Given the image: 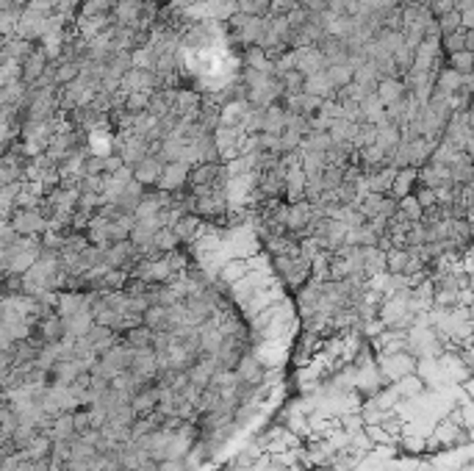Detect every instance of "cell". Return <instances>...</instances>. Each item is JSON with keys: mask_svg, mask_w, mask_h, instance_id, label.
Returning <instances> with one entry per match:
<instances>
[{"mask_svg": "<svg viewBox=\"0 0 474 471\" xmlns=\"http://www.w3.org/2000/svg\"><path fill=\"white\" fill-rule=\"evenodd\" d=\"M352 67L349 64H330V67H325V75H327V80H330V86L333 89H341V86H347L349 80H352Z\"/></svg>", "mask_w": 474, "mask_h": 471, "instance_id": "obj_37", "label": "cell"}, {"mask_svg": "<svg viewBox=\"0 0 474 471\" xmlns=\"http://www.w3.org/2000/svg\"><path fill=\"white\" fill-rule=\"evenodd\" d=\"M125 280H128V272H122V269H106L103 277H100V292H122Z\"/></svg>", "mask_w": 474, "mask_h": 471, "instance_id": "obj_41", "label": "cell"}, {"mask_svg": "<svg viewBox=\"0 0 474 471\" xmlns=\"http://www.w3.org/2000/svg\"><path fill=\"white\" fill-rule=\"evenodd\" d=\"M438 50L444 56H452V53H460V50H471L474 53V31H455V34H446L438 39Z\"/></svg>", "mask_w": 474, "mask_h": 471, "instance_id": "obj_14", "label": "cell"}, {"mask_svg": "<svg viewBox=\"0 0 474 471\" xmlns=\"http://www.w3.org/2000/svg\"><path fill=\"white\" fill-rule=\"evenodd\" d=\"M28 336L36 338L39 344H56V341H61V338H64L61 316L50 314V316H45V319H36V322L31 325V333H28Z\"/></svg>", "mask_w": 474, "mask_h": 471, "instance_id": "obj_6", "label": "cell"}, {"mask_svg": "<svg viewBox=\"0 0 474 471\" xmlns=\"http://www.w3.org/2000/svg\"><path fill=\"white\" fill-rule=\"evenodd\" d=\"M153 244H155V250L164 255V252L177 250V247H180V239L172 233V228H158V230L153 233Z\"/></svg>", "mask_w": 474, "mask_h": 471, "instance_id": "obj_38", "label": "cell"}, {"mask_svg": "<svg viewBox=\"0 0 474 471\" xmlns=\"http://www.w3.org/2000/svg\"><path fill=\"white\" fill-rule=\"evenodd\" d=\"M142 325L150 327L153 333L155 330H164L166 327V308L164 305H147V311L142 314Z\"/></svg>", "mask_w": 474, "mask_h": 471, "instance_id": "obj_40", "label": "cell"}, {"mask_svg": "<svg viewBox=\"0 0 474 471\" xmlns=\"http://www.w3.org/2000/svg\"><path fill=\"white\" fill-rule=\"evenodd\" d=\"M444 64H446L449 69H455L457 75H471V69H474V53H471V50L452 53V56H446Z\"/></svg>", "mask_w": 474, "mask_h": 471, "instance_id": "obj_34", "label": "cell"}, {"mask_svg": "<svg viewBox=\"0 0 474 471\" xmlns=\"http://www.w3.org/2000/svg\"><path fill=\"white\" fill-rule=\"evenodd\" d=\"M192 147H195L197 164H200V161H206V164H222L219 147H217V142H214V133H203V136L192 139Z\"/></svg>", "mask_w": 474, "mask_h": 471, "instance_id": "obj_22", "label": "cell"}, {"mask_svg": "<svg viewBox=\"0 0 474 471\" xmlns=\"http://www.w3.org/2000/svg\"><path fill=\"white\" fill-rule=\"evenodd\" d=\"M457 14H460V28H463V31H474V9L457 12Z\"/></svg>", "mask_w": 474, "mask_h": 471, "instance_id": "obj_56", "label": "cell"}, {"mask_svg": "<svg viewBox=\"0 0 474 471\" xmlns=\"http://www.w3.org/2000/svg\"><path fill=\"white\" fill-rule=\"evenodd\" d=\"M186 177H188V164L186 161L164 164V172L158 177L155 188H161V192H177V188H186Z\"/></svg>", "mask_w": 474, "mask_h": 471, "instance_id": "obj_7", "label": "cell"}, {"mask_svg": "<svg viewBox=\"0 0 474 471\" xmlns=\"http://www.w3.org/2000/svg\"><path fill=\"white\" fill-rule=\"evenodd\" d=\"M217 371V366H214V360L211 358H206V355H200V360L188 369L186 374H188V383L192 386H197V388H208V383H211V374Z\"/></svg>", "mask_w": 474, "mask_h": 471, "instance_id": "obj_23", "label": "cell"}, {"mask_svg": "<svg viewBox=\"0 0 474 471\" xmlns=\"http://www.w3.org/2000/svg\"><path fill=\"white\" fill-rule=\"evenodd\" d=\"M61 325H64V338H72L75 341V338H83L94 322H91V314L89 311H78L72 316H64Z\"/></svg>", "mask_w": 474, "mask_h": 471, "instance_id": "obj_21", "label": "cell"}, {"mask_svg": "<svg viewBox=\"0 0 474 471\" xmlns=\"http://www.w3.org/2000/svg\"><path fill=\"white\" fill-rule=\"evenodd\" d=\"M383 197H386V195H371V192H369V195H363V197L358 200V206H355V208H358L366 219H371V217L380 214V203H383Z\"/></svg>", "mask_w": 474, "mask_h": 471, "instance_id": "obj_47", "label": "cell"}, {"mask_svg": "<svg viewBox=\"0 0 474 471\" xmlns=\"http://www.w3.org/2000/svg\"><path fill=\"white\" fill-rule=\"evenodd\" d=\"M241 56H244V67H250V69H261V72H272V61H269L266 50H261L258 45L244 47V50H241Z\"/></svg>", "mask_w": 474, "mask_h": 471, "instance_id": "obj_32", "label": "cell"}, {"mask_svg": "<svg viewBox=\"0 0 474 471\" xmlns=\"http://www.w3.org/2000/svg\"><path fill=\"white\" fill-rule=\"evenodd\" d=\"M374 42H377V47H383L386 53H394V50L402 47V31H386V28H380V31L374 34Z\"/></svg>", "mask_w": 474, "mask_h": 471, "instance_id": "obj_42", "label": "cell"}, {"mask_svg": "<svg viewBox=\"0 0 474 471\" xmlns=\"http://www.w3.org/2000/svg\"><path fill=\"white\" fill-rule=\"evenodd\" d=\"M386 117V106L377 100V94H369V98L360 100V120L363 122H371V125H380Z\"/></svg>", "mask_w": 474, "mask_h": 471, "instance_id": "obj_27", "label": "cell"}, {"mask_svg": "<svg viewBox=\"0 0 474 471\" xmlns=\"http://www.w3.org/2000/svg\"><path fill=\"white\" fill-rule=\"evenodd\" d=\"M374 94H377V100H380L383 106H391V103H400L408 91H405L400 78H380V80H377Z\"/></svg>", "mask_w": 474, "mask_h": 471, "instance_id": "obj_16", "label": "cell"}, {"mask_svg": "<svg viewBox=\"0 0 474 471\" xmlns=\"http://www.w3.org/2000/svg\"><path fill=\"white\" fill-rule=\"evenodd\" d=\"M294 61H297V69L303 75H314V72H322L327 67L325 64V56L316 47H297L294 50Z\"/></svg>", "mask_w": 474, "mask_h": 471, "instance_id": "obj_17", "label": "cell"}, {"mask_svg": "<svg viewBox=\"0 0 474 471\" xmlns=\"http://www.w3.org/2000/svg\"><path fill=\"white\" fill-rule=\"evenodd\" d=\"M233 371H236V377H239L241 383H250V386H255V388L266 386V380H269V371H266V366L261 363V358H258L255 352L241 355Z\"/></svg>", "mask_w": 474, "mask_h": 471, "instance_id": "obj_4", "label": "cell"}, {"mask_svg": "<svg viewBox=\"0 0 474 471\" xmlns=\"http://www.w3.org/2000/svg\"><path fill=\"white\" fill-rule=\"evenodd\" d=\"M419 360L408 352H397V355H377V374L386 383H397L408 374H416Z\"/></svg>", "mask_w": 474, "mask_h": 471, "instance_id": "obj_2", "label": "cell"}, {"mask_svg": "<svg viewBox=\"0 0 474 471\" xmlns=\"http://www.w3.org/2000/svg\"><path fill=\"white\" fill-rule=\"evenodd\" d=\"M435 28H438V36H446V34L460 31V14L452 9V12L441 14V17H435Z\"/></svg>", "mask_w": 474, "mask_h": 471, "instance_id": "obj_48", "label": "cell"}, {"mask_svg": "<svg viewBox=\"0 0 474 471\" xmlns=\"http://www.w3.org/2000/svg\"><path fill=\"white\" fill-rule=\"evenodd\" d=\"M83 175H91V177L103 175V153H91L83 158Z\"/></svg>", "mask_w": 474, "mask_h": 471, "instance_id": "obj_52", "label": "cell"}, {"mask_svg": "<svg viewBox=\"0 0 474 471\" xmlns=\"http://www.w3.org/2000/svg\"><path fill=\"white\" fill-rule=\"evenodd\" d=\"M72 427H75V435L91 430V419H89V408H75L72 410Z\"/></svg>", "mask_w": 474, "mask_h": 471, "instance_id": "obj_54", "label": "cell"}, {"mask_svg": "<svg viewBox=\"0 0 474 471\" xmlns=\"http://www.w3.org/2000/svg\"><path fill=\"white\" fill-rule=\"evenodd\" d=\"M405 266H408V255L402 247H389L386 250V272L389 274H405Z\"/></svg>", "mask_w": 474, "mask_h": 471, "instance_id": "obj_39", "label": "cell"}, {"mask_svg": "<svg viewBox=\"0 0 474 471\" xmlns=\"http://www.w3.org/2000/svg\"><path fill=\"white\" fill-rule=\"evenodd\" d=\"M391 61H394V72H397V78H402L405 72H411V69H413V50L402 45L400 50H394V53H391Z\"/></svg>", "mask_w": 474, "mask_h": 471, "instance_id": "obj_45", "label": "cell"}, {"mask_svg": "<svg viewBox=\"0 0 474 471\" xmlns=\"http://www.w3.org/2000/svg\"><path fill=\"white\" fill-rule=\"evenodd\" d=\"M394 214H397V200L386 195L383 203H380V214H377V217H386V219H389V217H394Z\"/></svg>", "mask_w": 474, "mask_h": 471, "instance_id": "obj_55", "label": "cell"}, {"mask_svg": "<svg viewBox=\"0 0 474 471\" xmlns=\"http://www.w3.org/2000/svg\"><path fill=\"white\" fill-rule=\"evenodd\" d=\"M47 64H50V58L45 56V50H42V47H39V42H36L34 53L20 64V80H23L25 86H31L34 80H39V78H42V72L47 69Z\"/></svg>", "mask_w": 474, "mask_h": 471, "instance_id": "obj_10", "label": "cell"}, {"mask_svg": "<svg viewBox=\"0 0 474 471\" xmlns=\"http://www.w3.org/2000/svg\"><path fill=\"white\" fill-rule=\"evenodd\" d=\"M203 219H197L195 214H180L177 217V222L172 225V233L180 239V244H192V241H197L200 239V233H203Z\"/></svg>", "mask_w": 474, "mask_h": 471, "instance_id": "obj_13", "label": "cell"}, {"mask_svg": "<svg viewBox=\"0 0 474 471\" xmlns=\"http://www.w3.org/2000/svg\"><path fill=\"white\" fill-rule=\"evenodd\" d=\"M330 144H333V139H330V133H327V131H311V133L303 139L300 150H316V153H325Z\"/></svg>", "mask_w": 474, "mask_h": 471, "instance_id": "obj_44", "label": "cell"}, {"mask_svg": "<svg viewBox=\"0 0 474 471\" xmlns=\"http://www.w3.org/2000/svg\"><path fill=\"white\" fill-rule=\"evenodd\" d=\"M283 128H286V109H283V103H272L269 109L261 111V133L280 136Z\"/></svg>", "mask_w": 474, "mask_h": 471, "instance_id": "obj_18", "label": "cell"}, {"mask_svg": "<svg viewBox=\"0 0 474 471\" xmlns=\"http://www.w3.org/2000/svg\"><path fill=\"white\" fill-rule=\"evenodd\" d=\"M131 67H133L131 50H111V56H109L106 64H103V69H106L109 75H114V78H122Z\"/></svg>", "mask_w": 474, "mask_h": 471, "instance_id": "obj_28", "label": "cell"}, {"mask_svg": "<svg viewBox=\"0 0 474 471\" xmlns=\"http://www.w3.org/2000/svg\"><path fill=\"white\" fill-rule=\"evenodd\" d=\"M150 94H153V91H128L125 100H122L125 111H128V114H142V111H147Z\"/></svg>", "mask_w": 474, "mask_h": 471, "instance_id": "obj_43", "label": "cell"}, {"mask_svg": "<svg viewBox=\"0 0 474 471\" xmlns=\"http://www.w3.org/2000/svg\"><path fill=\"white\" fill-rule=\"evenodd\" d=\"M355 131H358V122H349L344 117H336L330 122V128H327V133H330L333 142H352L355 139Z\"/></svg>", "mask_w": 474, "mask_h": 471, "instance_id": "obj_33", "label": "cell"}, {"mask_svg": "<svg viewBox=\"0 0 474 471\" xmlns=\"http://www.w3.org/2000/svg\"><path fill=\"white\" fill-rule=\"evenodd\" d=\"M374 144L380 147L383 153H386V150H394V147L400 144V128L383 120L380 125H377V136H374Z\"/></svg>", "mask_w": 474, "mask_h": 471, "instance_id": "obj_30", "label": "cell"}, {"mask_svg": "<svg viewBox=\"0 0 474 471\" xmlns=\"http://www.w3.org/2000/svg\"><path fill=\"white\" fill-rule=\"evenodd\" d=\"M397 211H400L408 222H419V219H422V208H419V203L413 200V195H408V197L397 200Z\"/></svg>", "mask_w": 474, "mask_h": 471, "instance_id": "obj_51", "label": "cell"}, {"mask_svg": "<svg viewBox=\"0 0 474 471\" xmlns=\"http://www.w3.org/2000/svg\"><path fill=\"white\" fill-rule=\"evenodd\" d=\"M131 172H133V180L136 183H142L144 188H153V186H158V177L164 172V161L158 155H144Z\"/></svg>", "mask_w": 474, "mask_h": 471, "instance_id": "obj_8", "label": "cell"}, {"mask_svg": "<svg viewBox=\"0 0 474 471\" xmlns=\"http://www.w3.org/2000/svg\"><path fill=\"white\" fill-rule=\"evenodd\" d=\"M17 241H20V233L9 222H0V250H12Z\"/></svg>", "mask_w": 474, "mask_h": 471, "instance_id": "obj_53", "label": "cell"}, {"mask_svg": "<svg viewBox=\"0 0 474 471\" xmlns=\"http://www.w3.org/2000/svg\"><path fill=\"white\" fill-rule=\"evenodd\" d=\"M222 164H192L188 166V177H186V188H197V186H214L217 183V175H219Z\"/></svg>", "mask_w": 474, "mask_h": 471, "instance_id": "obj_11", "label": "cell"}, {"mask_svg": "<svg viewBox=\"0 0 474 471\" xmlns=\"http://www.w3.org/2000/svg\"><path fill=\"white\" fill-rule=\"evenodd\" d=\"M408 144V155H411V166L413 169H419V166H424L427 161H430V153H433V147L435 144H430L427 139H413V142H405Z\"/></svg>", "mask_w": 474, "mask_h": 471, "instance_id": "obj_31", "label": "cell"}, {"mask_svg": "<svg viewBox=\"0 0 474 471\" xmlns=\"http://www.w3.org/2000/svg\"><path fill=\"white\" fill-rule=\"evenodd\" d=\"M78 75H80V67H78L75 61H56V69H53V83H56V89H58V86L72 83Z\"/></svg>", "mask_w": 474, "mask_h": 471, "instance_id": "obj_35", "label": "cell"}, {"mask_svg": "<svg viewBox=\"0 0 474 471\" xmlns=\"http://www.w3.org/2000/svg\"><path fill=\"white\" fill-rule=\"evenodd\" d=\"M303 94H314V98H319V100H330L333 94H336V89L330 86V80H327V75H325V69H322V72L305 75V80H303Z\"/></svg>", "mask_w": 474, "mask_h": 471, "instance_id": "obj_19", "label": "cell"}, {"mask_svg": "<svg viewBox=\"0 0 474 471\" xmlns=\"http://www.w3.org/2000/svg\"><path fill=\"white\" fill-rule=\"evenodd\" d=\"M413 186H416V169H397L394 180H391V188H389V197L394 200H402L413 192Z\"/></svg>", "mask_w": 474, "mask_h": 471, "instance_id": "obj_24", "label": "cell"}, {"mask_svg": "<svg viewBox=\"0 0 474 471\" xmlns=\"http://www.w3.org/2000/svg\"><path fill=\"white\" fill-rule=\"evenodd\" d=\"M25 98H28V86L23 83V80H12V83H6L3 89H0V109H20L23 103H25Z\"/></svg>", "mask_w": 474, "mask_h": 471, "instance_id": "obj_20", "label": "cell"}, {"mask_svg": "<svg viewBox=\"0 0 474 471\" xmlns=\"http://www.w3.org/2000/svg\"><path fill=\"white\" fill-rule=\"evenodd\" d=\"M272 266L280 274V280L294 292H300L311 280V258L305 255H277L272 258Z\"/></svg>", "mask_w": 474, "mask_h": 471, "instance_id": "obj_1", "label": "cell"}, {"mask_svg": "<svg viewBox=\"0 0 474 471\" xmlns=\"http://www.w3.org/2000/svg\"><path fill=\"white\" fill-rule=\"evenodd\" d=\"M344 183V166H325L322 169V188L325 192H333Z\"/></svg>", "mask_w": 474, "mask_h": 471, "instance_id": "obj_49", "label": "cell"}, {"mask_svg": "<svg viewBox=\"0 0 474 471\" xmlns=\"http://www.w3.org/2000/svg\"><path fill=\"white\" fill-rule=\"evenodd\" d=\"M155 402H158V386H142L133 397H131V410L136 413V419L142 416H150L155 410Z\"/></svg>", "mask_w": 474, "mask_h": 471, "instance_id": "obj_15", "label": "cell"}, {"mask_svg": "<svg viewBox=\"0 0 474 471\" xmlns=\"http://www.w3.org/2000/svg\"><path fill=\"white\" fill-rule=\"evenodd\" d=\"M47 432H50V438H53V441H72V438H75L72 413H58V416L50 421Z\"/></svg>", "mask_w": 474, "mask_h": 471, "instance_id": "obj_29", "label": "cell"}, {"mask_svg": "<svg viewBox=\"0 0 474 471\" xmlns=\"http://www.w3.org/2000/svg\"><path fill=\"white\" fill-rule=\"evenodd\" d=\"M142 197H144V186H142V183H136V180H128V183H125V188H122V195L117 197V206H120L125 214H133V211H136V206L142 203Z\"/></svg>", "mask_w": 474, "mask_h": 471, "instance_id": "obj_25", "label": "cell"}, {"mask_svg": "<svg viewBox=\"0 0 474 471\" xmlns=\"http://www.w3.org/2000/svg\"><path fill=\"white\" fill-rule=\"evenodd\" d=\"M155 75L150 69H139V67H131L122 78H120V89L128 94V91H155Z\"/></svg>", "mask_w": 474, "mask_h": 471, "instance_id": "obj_9", "label": "cell"}, {"mask_svg": "<svg viewBox=\"0 0 474 471\" xmlns=\"http://www.w3.org/2000/svg\"><path fill=\"white\" fill-rule=\"evenodd\" d=\"M239 383V377H236V371L233 369H217L214 374H211V388H233Z\"/></svg>", "mask_w": 474, "mask_h": 471, "instance_id": "obj_50", "label": "cell"}, {"mask_svg": "<svg viewBox=\"0 0 474 471\" xmlns=\"http://www.w3.org/2000/svg\"><path fill=\"white\" fill-rule=\"evenodd\" d=\"M9 225L20 236H42L47 230V219L36 208H14L9 214Z\"/></svg>", "mask_w": 474, "mask_h": 471, "instance_id": "obj_3", "label": "cell"}, {"mask_svg": "<svg viewBox=\"0 0 474 471\" xmlns=\"http://www.w3.org/2000/svg\"><path fill=\"white\" fill-rule=\"evenodd\" d=\"M391 388L397 391L400 399H416L424 391V380H422L419 374H408V377H402V380L391 383Z\"/></svg>", "mask_w": 474, "mask_h": 471, "instance_id": "obj_26", "label": "cell"}, {"mask_svg": "<svg viewBox=\"0 0 474 471\" xmlns=\"http://www.w3.org/2000/svg\"><path fill=\"white\" fill-rule=\"evenodd\" d=\"M280 80H283V89H286V98H294V94H300L303 91V80H305V75L300 72V69H292V72H283V75H277ZM283 98V100H286Z\"/></svg>", "mask_w": 474, "mask_h": 471, "instance_id": "obj_46", "label": "cell"}, {"mask_svg": "<svg viewBox=\"0 0 474 471\" xmlns=\"http://www.w3.org/2000/svg\"><path fill=\"white\" fill-rule=\"evenodd\" d=\"M305 195V172L303 166L286 169V183H283V203H300Z\"/></svg>", "mask_w": 474, "mask_h": 471, "instance_id": "obj_12", "label": "cell"}, {"mask_svg": "<svg viewBox=\"0 0 474 471\" xmlns=\"http://www.w3.org/2000/svg\"><path fill=\"white\" fill-rule=\"evenodd\" d=\"M122 341H125V344H131L133 349L150 347V344H153V330H150V327H144V325H136V327H131V330H125V333H122Z\"/></svg>", "mask_w": 474, "mask_h": 471, "instance_id": "obj_36", "label": "cell"}, {"mask_svg": "<svg viewBox=\"0 0 474 471\" xmlns=\"http://www.w3.org/2000/svg\"><path fill=\"white\" fill-rule=\"evenodd\" d=\"M100 250H103V266H109V269H122V272H128V269L133 266V261L139 258V255H136V247H133L128 239L114 241V244H106V247H100Z\"/></svg>", "mask_w": 474, "mask_h": 471, "instance_id": "obj_5", "label": "cell"}]
</instances>
